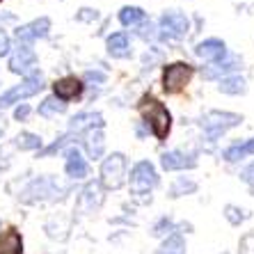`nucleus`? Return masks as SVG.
<instances>
[{
    "mask_svg": "<svg viewBox=\"0 0 254 254\" xmlns=\"http://www.w3.org/2000/svg\"><path fill=\"white\" fill-rule=\"evenodd\" d=\"M137 110H140L142 119L149 124V128H151V133H154L156 137H158L160 142L167 140V135H170V128H172V115L170 110H167L163 103H160L158 99H154V96H142L140 103H137Z\"/></svg>",
    "mask_w": 254,
    "mask_h": 254,
    "instance_id": "1",
    "label": "nucleus"
},
{
    "mask_svg": "<svg viewBox=\"0 0 254 254\" xmlns=\"http://www.w3.org/2000/svg\"><path fill=\"white\" fill-rule=\"evenodd\" d=\"M195 73V66H190L188 62H174L163 69V89L167 94H177L186 85L190 83V78Z\"/></svg>",
    "mask_w": 254,
    "mask_h": 254,
    "instance_id": "2",
    "label": "nucleus"
},
{
    "mask_svg": "<svg viewBox=\"0 0 254 254\" xmlns=\"http://www.w3.org/2000/svg\"><path fill=\"white\" fill-rule=\"evenodd\" d=\"M124 177H126V158L122 154L108 156L103 160V165H101V184L108 190H117L124 186Z\"/></svg>",
    "mask_w": 254,
    "mask_h": 254,
    "instance_id": "3",
    "label": "nucleus"
},
{
    "mask_svg": "<svg viewBox=\"0 0 254 254\" xmlns=\"http://www.w3.org/2000/svg\"><path fill=\"white\" fill-rule=\"evenodd\" d=\"M241 122H243V117L236 113H220V110H213V113H208L206 117L201 119V126L206 130L208 140H218L225 130L238 126Z\"/></svg>",
    "mask_w": 254,
    "mask_h": 254,
    "instance_id": "4",
    "label": "nucleus"
},
{
    "mask_svg": "<svg viewBox=\"0 0 254 254\" xmlns=\"http://www.w3.org/2000/svg\"><path fill=\"white\" fill-rule=\"evenodd\" d=\"M44 89V78L42 73H30L21 85H14L12 89H7L5 94L0 96V108L12 106V103H18L21 99H28V96H35L37 92Z\"/></svg>",
    "mask_w": 254,
    "mask_h": 254,
    "instance_id": "5",
    "label": "nucleus"
},
{
    "mask_svg": "<svg viewBox=\"0 0 254 254\" xmlns=\"http://www.w3.org/2000/svg\"><path fill=\"white\" fill-rule=\"evenodd\" d=\"M156 184H158V174H156L154 165L149 160H142V163H137L133 167V172H130V190H133V195H147Z\"/></svg>",
    "mask_w": 254,
    "mask_h": 254,
    "instance_id": "6",
    "label": "nucleus"
},
{
    "mask_svg": "<svg viewBox=\"0 0 254 254\" xmlns=\"http://www.w3.org/2000/svg\"><path fill=\"white\" fill-rule=\"evenodd\" d=\"M160 30H163V35L167 37H174V39H181V37L188 32V16L177 9H172V12H165L160 16Z\"/></svg>",
    "mask_w": 254,
    "mask_h": 254,
    "instance_id": "7",
    "label": "nucleus"
},
{
    "mask_svg": "<svg viewBox=\"0 0 254 254\" xmlns=\"http://www.w3.org/2000/svg\"><path fill=\"white\" fill-rule=\"evenodd\" d=\"M48 30H51V18L42 16V18H37V21H32V23H28V25H21V28L16 30V39H18L21 46H30L35 39L46 37Z\"/></svg>",
    "mask_w": 254,
    "mask_h": 254,
    "instance_id": "8",
    "label": "nucleus"
},
{
    "mask_svg": "<svg viewBox=\"0 0 254 254\" xmlns=\"http://www.w3.org/2000/svg\"><path fill=\"white\" fill-rule=\"evenodd\" d=\"M37 66V55L30 46H18L16 53L9 58V69L14 73H23V76H30V71H35Z\"/></svg>",
    "mask_w": 254,
    "mask_h": 254,
    "instance_id": "9",
    "label": "nucleus"
},
{
    "mask_svg": "<svg viewBox=\"0 0 254 254\" xmlns=\"http://www.w3.org/2000/svg\"><path fill=\"white\" fill-rule=\"evenodd\" d=\"M83 80L76 76H64L55 80L53 83V96H58L60 101H71V99H78V96L83 94Z\"/></svg>",
    "mask_w": 254,
    "mask_h": 254,
    "instance_id": "10",
    "label": "nucleus"
},
{
    "mask_svg": "<svg viewBox=\"0 0 254 254\" xmlns=\"http://www.w3.org/2000/svg\"><path fill=\"white\" fill-rule=\"evenodd\" d=\"M195 53L199 55L201 60H208V62H218V60H222L227 55V46L222 39H215V37H211V39H204V42H199L195 46Z\"/></svg>",
    "mask_w": 254,
    "mask_h": 254,
    "instance_id": "11",
    "label": "nucleus"
},
{
    "mask_svg": "<svg viewBox=\"0 0 254 254\" xmlns=\"http://www.w3.org/2000/svg\"><path fill=\"white\" fill-rule=\"evenodd\" d=\"M160 165H163V170H167V172L192 170V167L197 165V160H195V156L181 154V151H167V154L160 156Z\"/></svg>",
    "mask_w": 254,
    "mask_h": 254,
    "instance_id": "12",
    "label": "nucleus"
},
{
    "mask_svg": "<svg viewBox=\"0 0 254 254\" xmlns=\"http://www.w3.org/2000/svg\"><path fill=\"white\" fill-rule=\"evenodd\" d=\"M103 126V117L99 113H80L76 117H71L69 122V130L80 133V130H92V128H101Z\"/></svg>",
    "mask_w": 254,
    "mask_h": 254,
    "instance_id": "13",
    "label": "nucleus"
},
{
    "mask_svg": "<svg viewBox=\"0 0 254 254\" xmlns=\"http://www.w3.org/2000/svg\"><path fill=\"white\" fill-rule=\"evenodd\" d=\"M87 163H85V158L80 156V151L78 149H69L66 151V174H69L71 179H85L87 177Z\"/></svg>",
    "mask_w": 254,
    "mask_h": 254,
    "instance_id": "14",
    "label": "nucleus"
},
{
    "mask_svg": "<svg viewBox=\"0 0 254 254\" xmlns=\"http://www.w3.org/2000/svg\"><path fill=\"white\" fill-rule=\"evenodd\" d=\"M0 254H23V238L16 229H9L0 236Z\"/></svg>",
    "mask_w": 254,
    "mask_h": 254,
    "instance_id": "15",
    "label": "nucleus"
},
{
    "mask_svg": "<svg viewBox=\"0 0 254 254\" xmlns=\"http://www.w3.org/2000/svg\"><path fill=\"white\" fill-rule=\"evenodd\" d=\"M108 53L113 58H128L130 46H128V37L124 32H115L108 37Z\"/></svg>",
    "mask_w": 254,
    "mask_h": 254,
    "instance_id": "16",
    "label": "nucleus"
},
{
    "mask_svg": "<svg viewBox=\"0 0 254 254\" xmlns=\"http://www.w3.org/2000/svg\"><path fill=\"white\" fill-rule=\"evenodd\" d=\"M101 204V195H99V186L89 184L87 188L83 190V195L78 199V211H92L94 206Z\"/></svg>",
    "mask_w": 254,
    "mask_h": 254,
    "instance_id": "17",
    "label": "nucleus"
},
{
    "mask_svg": "<svg viewBox=\"0 0 254 254\" xmlns=\"http://www.w3.org/2000/svg\"><path fill=\"white\" fill-rule=\"evenodd\" d=\"M85 147H87L89 158H101V154H103V135H101V128L87 130V137H85Z\"/></svg>",
    "mask_w": 254,
    "mask_h": 254,
    "instance_id": "18",
    "label": "nucleus"
},
{
    "mask_svg": "<svg viewBox=\"0 0 254 254\" xmlns=\"http://www.w3.org/2000/svg\"><path fill=\"white\" fill-rule=\"evenodd\" d=\"M218 89L222 92V94H245V80H243L241 76H229V78H222L218 85Z\"/></svg>",
    "mask_w": 254,
    "mask_h": 254,
    "instance_id": "19",
    "label": "nucleus"
},
{
    "mask_svg": "<svg viewBox=\"0 0 254 254\" xmlns=\"http://www.w3.org/2000/svg\"><path fill=\"white\" fill-rule=\"evenodd\" d=\"M252 154H254V137L248 140V142H243V144H234V147H229L225 151V160L234 163V160H241V158L252 156Z\"/></svg>",
    "mask_w": 254,
    "mask_h": 254,
    "instance_id": "20",
    "label": "nucleus"
},
{
    "mask_svg": "<svg viewBox=\"0 0 254 254\" xmlns=\"http://www.w3.org/2000/svg\"><path fill=\"white\" fill-rule=\"evenodd\" d=\"M158 254H186V241L179 234H174V236L163 241V245L158 248Z\"/></svg>",
    "mask_w": 254,
    "mask_h": 254,
    "instance_id": "21",
    "label": "nucleus"
},
{
    "mask_svg": "<svg viewBox=\"0 0 254 254\" xmlns=\"http://www.w3.org/2000/svg\"><path fill=\"white\" fill-rule=\"evenodd\" d=\"M64 110H66V103L60 101L58 96H48L42 106H39V115H42V117H53V115L64 113Z\"/></svg>",
    "mask_w": 254,
    "mask_h": 254,
    "instance_id": "22",
    "label": "nucleus"
},
{
    "mask_svg": "<svg viewBox=\"0 0 254 254\" xmlns=\"http://www.w3.org/2000/svg\"><path fill=\"white\" fill-rule=\"evenodd\" d=\"M119 21H122V25L130 28V25H137L140 21H144V12H142L140 7H122Z\"/></svg>",
    "mask_w": 254,
    "mask_h": 254,
    "instance_id": "23",
    "label": "nucleus"
},
{
    "mask_svg": "<svg viewBox=\"0 0 254 254\" xmlns=\"http://www.w3.org/2000/svg\"><path fill=\"white\" fill-rule=\"evenodd\" d=\"M16 147L23 149V151H28V149H39L42 147V137L35 135V133H21V135L16 137Z\"/></svg>",
    "mask_w": 254,
    "mask_h": 254,
    "instance_id": "24",
    "label": "nucleus"
},
{
    "mask_svg": "<svg viewBox=\"0 0 254 254\" xmlns=\"http://www.w3.org/2000/svg\"><path fill=\"white\" fill-rule=\"evenodd\" d=\"M197 186L192 184V181H186V179H179V181H174V186L170 188V197H181L186 195V192H195Z\"/></svg>",
    "mask_w": 254,
    "mask_h": 254,
    "instance_id": "25",
    "label": "nucleus"
},
{
    "mask_svg": "<svg viewBox=\"0 0 254 254\" xmlns=\"http://www.w3.org/2000/svg\"><path fill=\"white\" fill-rule=\"evenodd\" d=\"M225 218L229 220L231 225H241L243 220H248L250 218V213L248 211H243V208H238V206H225Z\"/></svg>",
    "mask_w": 254,
    "mask_h": 254,
    "instance_id": "26",
    "label": "nucleus"
},
{
    "mask_svg": "<svg viewBox=\"0 0 254 254\" xmlns=\"http://www.w3.org/2000/svg\"><path fill=\"white\" fill-rule=\"evenodd\" d=\"M234 69H238V58H231L225 64H215V69L206 71V78H215L218 73H227V71H234Z\"/></svg>",
    "mask_w": 254,
    "mask_h": 254,
    "instance_id": "27",
    "label": "nucleus"
},
{
    "mask_svg": "<svg viewBox=\"0 0 254 254\" xmlns=\"http://www.w3.org/2000/svg\"><path fill=\"white\" fill-rule=\"evenodd\" d=\"M238 252L241 254H254V231H250V234H245V236L241 238V243H238Z\"/></svg>",
    "mask_w": 254,
    "mask_h": 254,
    "instance_id": "28",
    "label": "nucleus"
},
{
    "mask_svg": "<svg viewBox=\"0 0 254 254\" xmlns=\"http://www.w3.org/2000/svg\"><path fill=\"white\" fill-rule=\"evenodd\" d=\"M167 229H172V222H170L167 218H163V220L158 222V225L154 227V236H163V234H165Z\"/></svg>",
    "mask_w": 254,
    "mask_h": 254,
    "instance_id": "29",
    "label": "nucleus"
},
{
    "mask_svg": "<svg viewBox=\"0 0 254 254\" xmlns=\"http://www.w3.org/2000/svg\"><path fill=\"white\" fill-rule=\"evenodd\" d=\"M241 179L245 181V184H250V186H254V163L252 165H248L245 170L241 172Z\"/></svg>",
    "mask_w": 254,
    "mask_h": 254,
    "instance_id": "30",
    "label": "nucleus"
},
{
    "mask_svg": "<svg viewBox=\"0 0 254 254\" xmlns=\"http://www.w3.org/2000/svg\"><path fill=\"white\" fill-rule=\"evenodd\" d=\"M7 53H9V37L0 30V58H2V55H7Z\"/></svg>",
    "mask_w": 254,
    "mask_h": 254,
    "instance_id": "31",
    "label": "nucleus"
},
{
    "mask_svg": "<svg viewBox=\"0 0 254 254\" xmlns=\"http://www.w3.org/2000/svg\"><path fill=\"white\" fill-rule=\"evenodd\" d=\"M30 115V108L28 106H21V108H16V113H14V117L18 119V122H23L25 117H28Z\"/></svg>",
    "mask_w": 254,
    "mask_h": 254,
    "instance_id": "32",
    "label": "nucleus"
},
{
    "mask_svg": "<svg viewBox=\"0 0 254 254\" xmlns=\"http://www.w3.org/2000/svg\"><path fill=\"white\" fill-rule=\"evenodd\" d=\"M85 78H87V80H96V83H103V80H106V76H103L101 71H96V73H94V71H89Z\"/></svg>",
    "mask_w": 254,
    "mask_h": 254,
    "instance_id": "33",
    "label": "nucleus"
},
{
    "mask_svg": "<svg viewBox=\"0 0 254 254\" xmlns=\"http://www.w3.org/2000/svg\"><path fill=\"white\" fill-rule=\"evenodd\" d=\"M0 133H2V124H0Z\"/></svg>",
    "mask_w": 254,
    "mask_h": 254,
    "instance_id": "34",
    "label": "nucleus"
},
{
    "mask_svg": "<svg viewBox=\"0 0 254 254\" xmlns=\"http://www.w3.org/2000/svg\"><path fill=\"white\" fill-rule=\"evenodd\" d=\"M0 2H2V0H0Z\"/></svg>",
    "mask_w": 254,
    "mask_h": 254,
    "instance_id": "35",
    "label": "nucleus"
}]
</instances>
